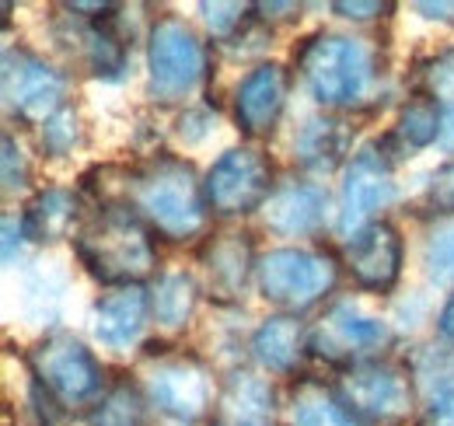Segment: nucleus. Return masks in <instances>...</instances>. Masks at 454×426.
Instances as JSON below:
<instances>
[{
  "mask_svg": "<svg viewBox=\"0 0 454 426\" xmlns=\"http://www.w3.org/2000/svg\"><path fill=\"white\" fill-rule=\"evenodd\" d=\"M70 426H154V406L137 371H119L98 402L70 416Z\"/></svg>",
  "mask_w": 454,
  "mask_h": 426,
  "instance_id": "nucleus-25",
  "label": "nucleus"
},
{
  "mask_svg": "<svg viewBox=\"0 0 454 426\" xmlns=\"http://www.w3.org/2000/svg\"><path fill=\"white\" fill-rule=\"evenodd\" d=\"M203 283L196 272L189 269H161L151 283V325L165 335L178 339L192 321L203 304Z\"/></svg>",
  "mask_w": 454,
  "mask_h": 426,
  "instance_id": "nucleus-23",
  "label": "nucleus"
},
{
  "mask_svg": "<svg viewBox=\"0 0 454 426\" xmlns=\"http://www.w3.org/2000/svg\"><path fill=\"white\" fill-rule=\"evenodd\" d=\"M137 377L158 416H168L178 426H210L221 406V377L214 364L175 339H147L140 346Z\"/></svg>",
  "mask_w": 454,
  "mask_h": 426,
  "instance_id": "nucleus-4",
  "label": "nucleus"
},
{
  "mask_svg": "<svg viewBox=\"0 0 454 426\" xmlns=\"http://www.w3.org/2000/svg\"><path fill=\"white\" fill-rule=\"evenodd\" d=\"M255 234L245 227L210 231L196 245V266L203 294L214 301V308H238L245 290L255 287Z\"/></svg>",
  "mask_w": 454,
  "mask_h": 426,
  "instance_id": "nucleus-15",
  "label": "nucleus"
},
{
  "mask_svg": "<svg viewBox=\"0 0 454 426\" xmlns=\"http://www.w3.org/2000/svg\"><path fill=\"white\" fill-rule=\"evenodd\" d=\"M419 88L430 91L441 102V108H444V137H441V147L448 154H454V46L427 56L419 63Z\"/></svg>",
  "mask_w": 454,
  "mask_h": 426,
  "instance_id": "nucleus-27",
  "label": "nucleus"
},
{
  "mask_svg": "<svg viewBox=\"0 0 454 426\" xmlns=\"http://www.w3.org/2000/svg\"><path fill=\"white\" fill-rule=\"evenodd\" d=\"M342 406L364 426H412L419 416V384L405 357H374L333 371Z\"/></svg>",
  "mask_w": 454,
  "mask_h": 426,
  "instance_id": "nucleus-7",
  "label": "nucleus"
},
{
  "mask_svg": "<svg viewBox=\"0 0 454 426\" xmlns=\"http://www.w3.org/2000/svg\"><path fill=\"white\" fill-rule=\"evenodd\" d=\"M284 413V391L277 381L259 367H234L221 377V406L217 420H252V423H277Z\"/></svg>",
  "mask_w": 454,
  "mask_h": 426,
  "instance_id": "nucleus-21",
  "label": "nucleus"
},
{
  "mask_svg": "<svg viewBox=\"0 0 454 426\" xmlns=\"http://www.w3.org/2000/svg\"><path fill=\"white\" fill-rule=\"evenodd\" d=\"M151 325V283L109 287L91 304V335L113 353H129L147 343Z\"/></svg>",
  "mask_w": 454,
  "mask_h": 426,
  "instance_id": "nucleus-18",
  "label": "nucleus"
},
{
  "mask_svg": "<svg viewBox=\"0 0 454 426\" xmlns=\"http://www.w3.org/2000/svg\"><path fill=\"white\" fill-rule=\"evenodd\" d=\"M77 189L91 200V207L126 203L161 245H200L214 224L200 168L171 151L91 164Z\"/></svg>",
  "mask_w": 454,
  "mask_h": 426,
  "instance_id": "nucleus-1",
  "label": "nucleus"
},
{
  "mask_svg": "<svg viewBox=\"0 0 454 426\" xmlns=\"http://www.w3.org/2000/svg\"><path fill=\"white\" fill-rule=\"evenodd\" d=\"M434 328H437L441 343L454 346V290H448V297H444V304H441V312L434 319Z\"/></svg>",
  "mask_w": 454,
  "mask_h": 426,
  "instance_id": "nucleus-38",
  "label": "nucleus"
},
{
  "mask_svg": "<svg viewBox=\"0 0 454 426\" xmlns=\"http://www.w3.org/2000/svg\"><path fill=\"white\" fill-rule=\"evenodd\" d=\"M25 227H28V238L32 245H43V248H53L59 241H74L77 231L84 227L88 213H91V200L77 189V185H39L28 200H25Z\"/></svg>",
  "mask_w": 454,
  "mask_h": 426,
  "instance_id": "nucleus-19",
  "label": "nucleus"
},
{
  "mask_svg": "<svg viewBox=\"0 0 454 426\" xmlns=\"http://www.w3.org/2000/svg\"><path fill=\"white\" fill-rule=\"evenodd\" d=\"M423 269L430 283L454 290V217L437 220L423 241Z\"/></svg>",
  "mask_w": 454,
  "mask_h": 426,
  "instance_id": "nucleus-28",
  "label": "nucleus"
},
{
  "mask_svg": "<svg viewBox=\"0 0 454 426\" xmlns=\"http://www.w3.org/2000/svg\"><path fill=\"white\" fill-rule=\"evenodd\" d=\"M356 147H360L356 126L349 122V115L318 112L297 126V133L290 140V161H294L297 175L325 182L333 175H342V168L349 164Z\"/></svg>",
  "mask_w": 454,
  "mask_h": 426,
  "instance_id": "nucleus-17",
  "label": "nucleus"
},
{
  "mask_svg": "<svg viewBox=\"0 0 454 426\" xmlns=\"http://www.w3.org/2000/svg\"><path fill=\"white\" fill-rule=\"evenodd\" d=\"M284 426H364L336 395L329 377L301 374L284 388Z\"/></svg>",
  "mask_w": 454,
  "mask_h": 426,
  "instance_id": "nucleus-22",
  "label": "nucleus"
},
{
  "mask_svg": "<svg viewBox=\"0 0 454 426\" xmlns=\"http://www.w3.org/2000/svg\"><path fill=\"white\" fill-rule=\"evenodd\" d=\"M200 14H203V25H207V36L214 46H224L231 43L252 18H255V4H241V0H203L200 4Z\"/></svg>",
  "mask_w": 454,
  "mask_h": 426,
  "instance_id": "nucleus-30",
  "label": "nucleus"
},
{
  "mask_svg": "<svg viewBox=\"0 0 454 426\" xmlns=\"http://www.w3.org/2000/svg\"><path fill=\"white\" fill-rule=\"evenodd\" d=\"M35 140H39V154L46 161H63L70 158L74 151H81L88 144V122H84L81 106L70 99L57 115H50L35 130Z\"/></svg>",
  "mask_w": 454,
  "mask_h": 426,
  "instance_id": "nucleus-26",
  "label": "nucleus"
},
{
  "mask_svg": "<svg viewBox=\"0 0 454 426\" xmlns=\"http://www.w3.org/2000/svg\"><path fill=\"white\" fill-rule=\"evenodd\" d=\"M342 276L340 252L333 245H277L259 252L255 294L284 315H308L340 297Z\"/></svg>",
  "mask_w": 454,
  "mask_h": 426,
  "instance_id": "nucleus-6",
  "label": "nucleus"
},
{
  "mask_svg": "<svg viewBox=\"0 0 454 426\" xmlns=\"http://www.w3.org/2000/svg\"><path fill=\"white\" fill-rule=\"evenodd\" d=\"M333 210L336 207H333L325 182L290 171V175H280V185L259 210V224L266 234L301 245V241L318 238L329 227V220H336Z\"/></svg>",
  "mask_w": 454,
  "mask_h": 426,
  "instance_id": "nucleus-16",
  "label": "nucleus"
},
{
  "mask_svg": "<svg viewBox=\"0 0 454 426\" xmlns=\"http://www.w3.org/2000/svg\"><path fill=\"white\" fill-rule=\"evenodd\" d=\"M255 18L262 21V25H270L273 32L277 28H284V25H297L301 18H304V4H255Z\"/></svg>",
  "mask_w": 454,
  "mask_h": 426,
  "instance_id": "nucleus-36",
  "label": "nucleus"
},
{
  "mask_svg": "<svg viewBox=\"0 0 454 426\" xmlns=\"http://www.w3.org/2000/svg\"><path fill=\"white\" fill-rule=\"evenodd\" d=\"M412 11L427 21H441V25H454V0H416Z\"/></svg>",
  "mask_w": 454,
  "mask_h": 426,
  "instance_id": "nucleus-37",
  "label": "nucleus"
},
{
  "mask_svg": "<svg viewBox=\"0 0 454 426\" xmlns=\"http://www.w3.org/2000/svg\"><path fill=\"white\" fill-rule=\"evenodd\" d=\"M74 259L102 290L154 283L161 272V241L158 234L129 210L126 203L91 207L84 227L77 231Z\"/></svg>",
  "mask_w": 454,
  "mask_h": 426,
  "instance_id": "nucleus-3",
  "label": "nucleus"
},
{
  "mask_svg": "<svg viewBox=\"0 0 454 426\" xmlns=\"http://www.w3.org/2000/svg\"><path fill=\"white\" fill-rule=\"evenodd\" d=\"M0 178H4V200L32 196L35 193V168L25 151V144L14 137V130H4V154H0Z\"/></svg>",
  "mask_w": 454,
  "mask_h": 426,
  "instance_id": "nucleus-29",
  "label": "nucleus"
},
{
  "mask_svg": "<svg viewBox=\"0 0 454 426\" xmlns=\"http://www.w3.org/2000/svg\"><path fill=\"white\" fill-rule=\"evenodd\" d=\"M423 210L434 217V224L454 217V154L430 171V182L423 189Z\"/></svg>",
  "mask_w": 454,
  "mask_h": 426,
  "instance_id": "nucleus-32",
  "label": "nucleus"
},
{
  "mask_svg": "<svg viewBox=\"0 0 454 426\" xmlns=\"http://www.w3.org/2000/svg\"><path fill=\"white\" fill-rule=\"evenodd\" d=\"M25 367L70 416H77L91 402H98L113 381L109 367L95 357V350L70 328L43 332L25 350Z\"/></svg>",
  "mask_w": 454,
  "mask_h": 426,
  "instance_id": "nucleus-8",
  "label": "nucleus"
},
{
  "mask_svg": "<svg viewBox=\"0 0 454 426\" xmlns=\"http://www.w3.org/2000/svg\"><path fill=\"white\" fill-rule=\"evenodd\" d=\"M290 88H294V70L286 63H280V59L252 63L231 91L234 130L248 144H262V140L277 137V130L284 122L286 102H290Z\"/></svg>",
  "mask_w": 454,
  "mask_h": 426,
  "instance_id": "nucleus-13",
  "label": "nucleus"
},
{
  "mask_svg": "<svg viewBox=\"0 0 454 426\" xmlns=\"http://www.w3.org/2000/svg\"><path fill=\"white\" fill-rule=\"evenodd\" d=\"M395 346V328L381 315H371L349 297H333L315 321H308V353L311 360L329 364L333 371L353 367L374 357H388Z\"/></svg>",
  "mask_w": 454,
  "mask_h": 426,
  "instance_id": "nucleus-11",
  "label": "nucleus"
},
{
  "mask_svg": "<svg viewBox=\"0 0 454 426\" xmlns=\"http://www.w3.org/2000/svg\"><path fill=\"white\" fill-rule=\"evenodd\" d=\"M336 252H340L342 272L353 280V287L360 294L388 297L405 272V238H402L395 220H388V217L342 238Z\"/></svg>",
  "mask_w": 454,
  "mask_h": 426,
  "instance_id": "nucleus-14",
  "label": "nucleus"
},
{
  "mask_svg": "<svg viewBox=\"0 0 454 426\" xmlns=\"http://www.w3.org/2000/svg\"><path fill=\"white\" fill-rule=\"evenodd\" d=\"M248 357L252 364L270 377H301L308 353V321L301 315L273 312L259 321L248 335Z\"/></svg>",
  "mask_w": 454,
  "mask_h": 426,
  "instance_id": "nucleus-20",
  "label": "nucleus"
},
{
  "mask_svg": "<svg viewBox=\"0 0 454 426\" xmlns=\"http://www.w3.org/2000/svg\"><path fill=\"white\" fill-rule=\"evenodd\" d=\"M329 11L342 21L371 25V21H388L398 11V4H392V0H333Z\"/></svg>",
  "mask_w": 454,
  "mask_h": 426,
  "instance_id": "nucleus-33",
  "label": "nucleus"
},
{
  "mask_svg": "<svg viewBox=\"0 0 454 426\" xmlns=\"http://www.w3.org/2000/svg\"><path fill=\"white\" fill-rule=\"evenodd\" d=\"M402 158L395 154V147L388 144V137H371L364 140L349 164L342 168V182H340V196H336V234L349 238L356 234L360 227L381 220V210H388L398 200V182L395 171Z\"/></svg>",
  "mask_w": 454,
  "mask_h": 426,
  "instance_id": "nucleus-10",
  "label": "nucleus"
},
{
  "mask_svg": "<svg viewBox=\"0 0 454 426\" xmlns=\"http://www.w3.org/2000/svg\"><path fill=\"white\" fill-rule=\"evenodd\" d=\"M277 185H280V171L273 154L262 144H248V140L221 151L203 175L210 217L227 224L259 217Z\"/></svg>",
  "mask_w": 454,
  "mask_h": 426,
  "instance_id": "nucleus-9",
  "label": "nucleus"
},
{
  "mask_svg": "<svg viewBox=\"0 0 454 426\" xmlns=\"http://www.w3.org/2000/svg\"><path fill=\"white\" fill-rule=\"evenodd\" d=\"M4 426H14V413H11V406L4 409Z\"/></svg>",
  "mask_w": 454,
  "mask_h": 426,
  "instance_id": "nucleus-40",
  "label": "nucleus"
},
{
  "mask_svg": "<svg viewBox=\"0 0 454 426\" xmlns=\"http://www.w3.org/2000/svg\"><path fill=\"white\" fill-rule=\"evenodd\" d=\"M385 137H388V144L395 147V154L402 161L416 158V154H423V151L441 144V137H444V108L430 91L412 88L398 102L395 126Z\"/></svg>",
  "mask_w": 454,
  "mask_h": 426,
  "instance_id": "nucleus-24",
  "label": "nucleus"
},
{
  "mask_svg": "<svg viewBox=\"0 0 454 426\" xmlns=\"http://www.w3.org/2000/svg\"><path fill=\"white\" fill-rule=\"evenodd\" d=\"M210 426H280V423H252V420H214Z\"/></svg>",
  "mask_w": 454,
  "mask_h": 426,
  "instance_id": "nucleus-39",
  "label": "nucleus"
},
{
  "mask_svg": "<svg viewBox=\"0 0 454 426\" xmlns=\"http://www.w3.org/2000/svg\"><path fill=\"white\" fill-rule=\"evenodd\" d=\"M0 91L7 122H18L21 130H39L70 102V74L25 43H7L0 63Z\"/></svg>",
  "mask_w": 454,
  "mask_h": 426,
  "instance_id": "nucleus-12",
  "label": "nucleus"
},
{
  "mask_svg": "<svg viewBox=\"0 0 454 426\" xmlns=\"http://www.w3.org/2000/svg\"><path fill=\"white\" fill-rule=\"evenodd\" d=\"M214 130H217V108H214V102H192V106H185L175 115V126H171V133L185 147L207 144L214 137Z\"/></svg>",
  "mask_w": 454,
  "mask_h": 426,
  "instance_id": "nucleus-31",
  "label": "nucleus"
},
{
  "mask_svg": "<svg viewBox=\"0 0 454 426\" xmlns=\"http://www.w3.org/2000/svg\"><path fill=\"white\" fill-rule=\"evenodd\" d=\"M412 426H454V384L430 395Z\"/></svg>",
  "mask_w": 454,
  "mask_h": 426,
  "instance_id": "nucleus-34",
  "label": "nucleus"
},
{
  "mask_svg": "<svg viewBox=\"0 0 454 426\" xmlns=\"http://www.w3.org/2000/svg\"><path fill=\"white\" fill-rule=\"evenodd\" d=\"M214 46L182 14L161 11L151 18L144 39L147 102L158 108L192 106L214 77Z\"/></svg>",
  "mask_w": 454,
  "mask_h": 426,
  "instance_id": "nucleus-5",
  "label": "nucleus"
},
{
  "mask_svg": "<svg viewBox=\"0 0 454 426\" xmlns=\"http://www.w3.org/2000/svg\"><path fill=\"white\" fill-rule=\"evenodd\" d=\"M0 224H4V266H11V263H14V259L25 252V245H28L32 238H28L25 213H21V210H4Z\"/></svg>",
  "mask_w": 454,
  "mask_h": 426,
  "instance_id": "nucleus-35",
  "label": "nucleus"
},
{
  "mask_svg": "<svg viewBox=\"0 0 454 426\" xmlns=\"http://www.w3.org/2000/svg\"><path fill=\"white\" fill-rule=\"evenodd\" d=\"M290 70L322 112L356 115L385 106L388 59L378 39L315 28L294 43Z\"/></svg>",
  "mask_w": 454,
  "mask_h": 426,
  "instance_id": "nucleus-2",
  "label": "nucleus"
}]
</instances>
